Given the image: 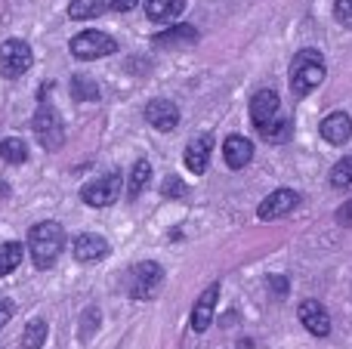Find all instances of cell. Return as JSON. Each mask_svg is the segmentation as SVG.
<instances>
[{
    "mask_svg": "<svg viewBox=\"0 0 352 349\" xmlns=\"http://www.w3.org/2000/svg\"><path fill=\"white\" fill-rule=\"evenodd\" d=\"M72 96L78 99V102H96L99 84L93 78H87V74H74L72 78Z\"/></svg>",
    "mask_w": 352,
    "mask_h": 349,
    "instance_id": "23",
    "label": "cell"
},
{
    "mask_svg": "<svg viewBox=\"0 0 352 349\" xmlns=\"http://www.w3.org/2000/svg\"><path fill=\"white\" fill-rule=\"evenodd\" d=\"M142 3H146V16L152 22H173L186 10V0H142Z\"/></svg>",
    "mask_w": 352,
    "mask_h": 349,
    "instance_id": "18",
    "label": "cell"
},
{
    "mask_svg": "<svg viewBox=\"0 0 352 349\" xmlns=\"http://www.w3.org/2000/svg\"><path fill=\"white\" fill-rule=\"evenodd\" d=\"M16 315V306H12L10 300H0V328L10 325V319Z\"/></svg>",
    "mask_w": 352,
    "mask_h": 349,
    "instance_id": "30",
    "label": "cell"
},
{
    "mask_svg": "<svg viewBox=\"0 0 352 349\" xmlns=\"http://www.w3.org/2000/svg\"><path fill=\"white\" fill-rule=\"evenodd\" d=\"M0 158L6 164H25L28 161V146L19 136H6V139H0Z\"/></svg>",
    "mask_w": 352,
    "mask_h": 349,
    "instance_id": "21",
    "label": "cell"
},
{
    "mask_svg": "<svg viewBox=\"0 0 352 349\" xmlns=\"http://www.w3.org/2000/svg\"><path fill=\"white\" fill-rule=\"evenodd\" d=\"M300 204V195L294 189H275L272 195H266L260 201V207H256V216L260 220H278V216H287L294 207Z\"/></svg>",
    "mask_w": 352,
    "mask_h": 349,
    "instance_id": "8",
    "label": "cell"
},
{
    "mask_svg": "<svg viewBox=\"0 0 352 349\" xmlns=\"http://www.w3.org/2000/svg\"><path fill=\"white\" fill-rule=\"evenodd\" d=\"M334 16L343 28H352V0H337L334 3Z\"/></svg>",
    "mask_w": 352,
    "mask_h": 349,
    "instance_id": "27",
    "label": "cell"
},
{
    "mask_svg": "<svg viewBox=\"0 0 352 349\" xmlns=\"http://www.w3.org/2000/svg\"><path fill=\"white\" fill-rule=\"evenodd\" d=\"M331 185L334 189H349L352 185V158H340L331 167Z\"/></svg>",
    "mask_w": 352,
    "mask_h": 349,
    "instance_id": "26",
    "label": "cell"
},
{
    "mask_svg": "<svg viewBox=\"0 0 352 349\" xmlns=\"http://www.w3.org/2000/svg\"><path fill=\"white\" fill-rule=\"evenodd\" d=\"M146 121L155 130H161V133H170L176 124H179V109H176V102H170V99H152L146 105Z\"/></svg>",
    "mask_w": 352,
    "mask_h": 349,
    "instance_id": "12",
    "label": "cell"
},
{
    "mask_svg": "<svg viewBox=\"0 0 352 349\" xmlns=\"http://www.w3.org/2000/svg\"><path fill=\"white\" fill-rule=\"evenodd\" d=\"M318 133H322V139L331 142V146H346L349 136H352V117L346 111H331V115L322 121Z\"/></svg>",
    "mask_w": 352,
    "mask_h": 349,
    "instance_id": "14",
    "label": "cell"
},
{
    "mask_svg": "<svg viewBox=\"0 0 352 349\" xmlns=\"http://www.w3.org/2000/svg\"><path fill=\"white\" fill-rule=\"evenodd\" d=\"M31 65H34V53H31L28 43L19 41V37L3 41V47H0V71H3V78L10 80L22 78Z\"/></svg>",
    "mask_w": 352,
    "mask_h": 349,
    "instance_id": "6",
    "label": "cell"
},
{
    "mask_svg": "<svg viewBox=\"0 0 352 349\" xmlns=\"http://www.w3.org/2000/svg\"><path fill=\"white\" fill-rule=\"evenodd\" d=\"M136 3H140V0H115V10L118 12H127V10H133Z\"/></svg>",
    "mask_w": 352,
    "mask_h": 349,
    "instance_id": "31",
    "label": "cell"
},
{
    "mask_svg": "<svg viewBox=\"0 0 352 349\" xmlns=\"http://www.w3.org/2000/svg\"><path fill=\"white\" fill-rule=\"evenodd\" d=\"M210 152H213V136H195L186 148V167L192 173H204L210 164Z\"/></svg>",
    "mask_w": 352,
    "mask_h": 349,
    "instance_id": "16",
    "label": "cell"
},
{
    "mask_svg": "<svg viewBox=\"0 0 352 349\" xmlns=\"http://www.w3.org/2000/svg\"><path fill=\"white\" fill-rule=\"evenodd\" d=\"M31 127H34V136H37V142H41L43 148H50V152L62 148V142H65V127H62V117H59V111H56L53 105L41 102V109H37Z\"/></svg>",
    "mask_w": 352,
    "mask_h": 349,
    "instance_id": "5",
    "label": "cell"
},
{
    "mask_svg": "<svg viewBox=\"0 0 352 349\" xmlns=\"http://www.w3.org/2000/svg\"><path fill=\"white\" fill-rule=\"evenodd\" d=\"M22 257H25L22 241H3L0 245V278L16 272V266H22Z\"/></svg>",
    "mask_w": 352,
    "mask_h": 349,
    "instance_id": "20",
    "label": "cell"
},
{
    "mask_svg": "<svg viewBox=\"0 0 352 349\" xmlns=\"http://www.w3.org/2000/svg\"><path fill=\"white\" fill-rule=\"evenodd\" d=\"M217 300H219V284L213 282L210 288L204 291V294L195 300V306H192V331H198V334H204L207 328L213 325V313H217Z\"/></svg>",
    "mask_w": 352,
    "mask_h": 349,
    "instance_id": "11",
    "label": "cell"
},
{
    "mask_svg": "<svg viewBox=\"0 0 352 349\" xmlns=\"http://www.w3.org/2000/svg\"><path fill=\"white\" fill-rule=\"evenodd\" d=\"M278 115H281L278 93H275V90H260V93H254V99H250V121H254L256 130H263L266 124H272Z\"/></svg>",
    "mask_w": 352,
    "mask_h": 349,
    "instance_id": "9",
    "label": "cell"
},
{
    "mask_svg": "<svg viewBox=\"0 0 352 349\" xmlns=\"http://www.w3.org/2000/svg\"><path fill=\"white\" fill-rule=\"evenodd\" d=\"M337 223H340V226H346V229H352V198L343 204L340 210H337Z\"/></svg>",
    "mask_w": 352,
    "mask_h": 349,
    "instance_id": "29",
    "label": "cell"
},
{
    "mask_svg": "<svg viewBox=\"0 0 352 349\" xmlns=\"http://www.w3.org/2000/svg\"><path fill=\"white\" fill-rule=\"evenodd\" d=\"M28 251H31V260H34L37 269H50V266L62 257V251H65V229L53 220L31 226Z\"/></svg>",
    "mask_w": 352,
    "mask_h": 349,
    "instance_id": "1",
    "label": "cell"
},
{
    "mask_svg": "<svg viewBox=\"0 0 352 349\" xmlns=\"http://www.w3.org/2000/svg\"><path fill=\"white\" fill-rule=\"evenodd\" d=\"M161 288H164V266L161 263L146 260V263H136L130 269L127 291L133 300H152V297H158Z\"/></svg>",
    "mask_w": 352,
    "mask_h": 349,
    "instance_id": "3",
    "label": "cell"
},
{
    "mask_svg": "<svg viewBox=\"0 0 352 349\" xmlns=\"http://www.w3.org/2000/svg\"><path fill=\"white\" fill-rule=\"evenodd\" d=\"M324 74H328L324 56L318 49H300L291 62V90L297 96H309L316 87H322Z\"/></svg>",
    "mask_w": 352,
    "mask_h": 349,
    "instance_id": "2",
    "label": "cell"
},
{
    "mask_svg": "<svg viewBox=\"0 0 352 349\" xmlns=\"http://www.w3.org/2000/svg\"><path fill=\"white\" fill-rule=\"evenodd\" d=\"M152 43L155 47H186V43H198V31L192 25H173V28L155 34Z\"/></svg>",
    "mask_w": 352,
    "mask_h": 349,
    "instance_id": "17",
    "label": "cell"
},
{
    "mask_svg": "<svg viewBox=\"0 0 352 349\" xmlns=\"http://www.w3.org/2000/svg\"><path fill=\"white\" fill-rule=\"evenodd\" d=\"M121 198V173H105L80 189V201L90 207H109Z\"/></svg>",
    "mask_w": 352,
    "mask_h": 349,
    "instance_id": "7",
    "label": "cell"
},
{
    "mask_svg": "<svg viewBox=\"0 0 352 349\" xmlns=\"http://www.w3.org/2000/svg\"><path fill=\"white\" fill-rule=\"evenodd\" d=\"M72 257L78 260V263H96V260H105L109 257V241L96 232H84V235L74 238Z\"/></svg>",
    "mask_w": 352,
    "mask_h": 349,
    "instance_id": "10",
    "label": "cell"
},
{
    "mask_svg": "<svg viewBox=\"0 0 352 349\" xmlns=\"http://www.w3.org/2000/svg\"><path fill=\"white\" fill-rule=\"evenodd\" d=\"M300 322H303V328L309 334H316V337H328L331 334V315L318 300L300 303Z\"/></svg>",
    "mask_w": 352,
    "mask_h": 349,
    "instance_id": "13",
    "label": "cell"
},
{
    "mask_svg": "<svg viewBox=\"0 0 352 349\" xmlns=\"http://www.w3.org/2000/svg\"><path fill=\"white\" fill-rule=\"evenodd\" d=\"M164 195L167 198H182V195H186V185H182L176 177H167L164 179Z\"/></svg>",
    "mask_w": 352,
    "mask_h": 349,
    "instance_id": "28",
    "label": "cell"
},
{
    "mask_svg": "<svg viewBox=\"0 0 352 349\" xmlns=\"http://www.w3.org/2000/svg\"><path fill=\"white\" fill-rule=\"evenodd\" d=\"M223 158L232 170H241V167H248L254 161V142L248 136H229L223 142Z\"/></svg>",
    "mask_w": 352,
    "mask_h": 349,
    "instance_id": "15",
    "label": "cell"
},
{
    "mask_svg": "<svg viewBox=\"0 0 352 349\" xmlns=\"http://www.w3.org/2000/svg\"><path fill=\"white\" fill-rule=\"evenodd\" d=\"M109 10H115V0H72L68 16H72L74 22H84V19H96Z\"/></svg>",
    "mask_w": 352,
    "mask_h": 349,
    "instance_id": "19",
    "label": "cell"
},
{
    "mask_svg": "<svg viewBox=\"0 0 352 349\" xmlns=\"http://www.w3.org/2000/svg\"><path fill=\"white\" fill-rule=\"evenodd\" d=\"M118 49V41L111 34H105V31H80V34L72 37V56L74 59H102V56H111Z\"/></svg>",
    "mask_w": 352,
    "mask_h": 349,
    "instance_id": "4",
    "label": "cell"
},
{
    "mask_svg": "<svg viewBox=\"0 0 352 349\" xmlns=\"http://www.w3.org/2000/svg\"><path fill=\"white\" fill-rule=\"evenodd\" d=\"M43 340H47V322L34 319L22 334V349H41Z\"/></svg>",
    "mask_w": 352,
    "mask_h": 349,
    "instance_id": "25",
    "label": "cell"
},
{
    "mask_svg": "<svg viewBox=\"0 0 352 349\" xmlns=\"http://www.w3.org/2000/svg\"><path fill=\"white\" fill-rule=\"evenodd\" d=\"M256 133H260L266 142H272V146H278V142H285L287 136H291V121H287L285 115H278L272 124H266V127H263V130H256Z\"/></svg>",
    "mask_w": 352,
    "mask_h": 349,
    "instance_id": "24",
    "label": "cell"
},
{
    "mask_svg": "<svg viewBox=\"0 0 352 349\" xmlns=\"http://www.w3.org/2000/svg\"><path fill=\"white\" fill-rule=\"evenodd\" d=\"M148 179H152V164H148V161H136L133 170H130L127 195H130V198H140V195H142V189L148 185Z\"/></svg>",
    "mask_w": 352,
    "mask_h": 349,
    "instance_id": "22",
    "label": "cell"
}]
</instances>
